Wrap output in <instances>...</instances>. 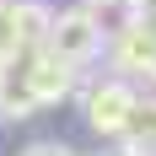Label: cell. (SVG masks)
<instances>
[{"mask_svg": "<svg viewBox=\"0 0 156 156\" xmlns=\"http://www.w3.org/2000/svg\"><path fill=\"white\" fill-rule=\"evenodd\" d=\"M81 70L76 65H65L54 48H16L11 59L0 65V113L5 119H32V113L54 108L65 97L76 92Z\"/></svg>", "mask_w": 156, "mask_h": 156, "instance_id": "cell-1", "label": "cell"}, {"mask_svg": "<svg viewBox=\"0 0 156 156\" xmlns=\"http://www.w3.org/2000/svg\"><path fill=\"white\" fill-rule=\"evenodd\" d=\"M108 59L129 81H156V0L140 5V11H129V22L108 43Z\"/></svg>", "mask_w": 156, "mask_h": 156, "instance_id": "cell-2", "label": "cell"}, {"mask_svg": "<svg viewBox=\"0 0 156 156\" xmlns=\"http://www.w3.org/2000/svg\"><path fill=\"white\" fill-rule=\"evenodd\" d=\"M43 48H54L65 65H76V70H86L92 59H102V22H97L86 5H70V11H54V22H48V38Z\"/></svg>", "mask_w": 156, "mask_h": 156, "instance_id": "cell-3", "label": "cell"}, {"mask_svg": "<svg viewBox=\"0 0 156 156\" xmlns=\"http://www.w3.org/2000/svg\"><path fill=\"white\" fill-rule=\"evenodd\" d=\"M81 102H86V124H92L102 140H119L129 129V113H135L140 92L129 86V76H108V81H92Z\"/></svg>", "mask_w": 156, "mask_h": 156, "instance_id": "cell-4", "label": "cell"}, {"mask_svg": "<svg viewBox=\"0 0 156 156\" xmlns=\"http://www.w3.org/2000/svg\"><path fill=\"white\" fill-rule=\"evenodd\" d=\"M124 156H156V97H140L129 113V129L119 135Z\"/></svg>", "mask_w": 156, "mask_h": 156, "instance_id": "cell-5", "label": "cell"}, {"mask_svg": "<svg viewBox=\"0 0 156 156\" xmlns=\"http://www.w3.org/2000/svg\"><path fill=\"white\" fill-rule=\"evenodd\" d=\"M11 11H16V48H38L48 38L54 11H48L43 0H11Z\"/></svg>", "mask_w": 156, "mask_h": 156, "instance_id": "cell-6", "label": "cell"}, {"mask_svg": "<svg viewBox=\"0 0 156 156\" xmlns=\"http://www.w3.org/2000/svg\"><path fill=\"white\" fill-rule=\"evenodd\" d=\"M16 54V11H11V0H0V65Z\"/></svg>", "mask_w": 156, "mask_h": 156, "instance_id": "cell-7", "label": "cell"}, {"mask_svg": "<svg viewBox=\"0 0 156 156\" xmlns=\"http://www.w3.org/2000/svg\"><path fill=\"white\" fill-rule=\"evenodd\" d=\"M22 156H76L70 145H54V140H43V145H27Z\"/></svg>", "mask_w": 156, "mask_h": 156, "instance_id": "cell-8", "label": "cell"}, {"mask_svg": "<svg viewBox=\"0 0 156 156\" xmlns=\"http://www.w3.org/2000/svg\"><path fill=\"white\" fill-rule=\"evenodd\" d=\"M113 5H129V11H140V5H151V0H113Z\"/></svg>", "mask_w": 156, "mask_h": 156, "instance_id": "cell-9", "label": "cell"}, {"mask_svg": "<svg viewBox=\"0 0 156 156\" xmlns=\"http://www.w3.org/2000/svg\"><path fill=\"white\" fill-rule=\"evenodd\" d=\"M102 5H108V0H102Z\"/></svg>", "mask_w": 156, "mask_h": 156, "instance_id": "cell-10", "label": "cell"}]
</instances>
